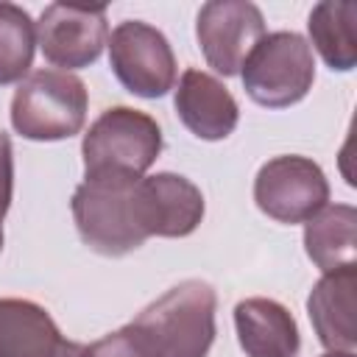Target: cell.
I'll return each instance as SVG.
<instances>
[{
    "label": "cell",
    "instance_id": "obj_1",
    "mask_svg": "<svg viewBox=\"0 0 357 357\" xmlns=\"http://www.w3.org/2000/svg\"><path fill=\"white\" fill-rule=\"evenodd\" d=\"M218 293L204 279H184L151 301L131 324L156 357H206L215 343Z\"/></svg>",
    "mask_w": 357,
    "mask_h": 357
},
{
    "label": "cell",
    "instance_id": "obj_2",
    "mask_svg": "<svg viewBox=\"0 0 357 357\" xmlns=\"http://www.w3.org/2000/svg\"><path fill=\"white\" fill-rule=\"evenodd\" d=\"M162 153L159 123L131 106H112L98 114L81 139L84 178L139 181Z\"/></svg>",
    "mask_w": 357,
    "mask_h": 357
},
{
    "label": "cell",
    "instance_id": "obj_3",
    "mask_svg": "<svg viewBox=\"0 0 357 357\" xmlns=\"http://www.w3.org/2000/svg\"><path fill=\"white\" fill-rule=\"evenodd\" d=\"M89 95L78 75L64 70L28 73L11 98V126L20 137L33 142H56L75 137L86 123Z\"/></svg>",
    "mask_w": 357,
    "mask_h": 357
},
{
    "label": "cell",
    "instance_id": "obj_4",
    "mask_svg": "<svg viewBox=\"0 0 357 357\" xmlns=\"http://www.w3.org/2000/svg\"><path fill=\"white\" fill-rule=\"evenodd\" d=\"M245 95L265 109H287L307 98L315 81V56L296 31L265 33L240 67Z\"/></svg>",
    "mask_w": 357,
    "mask_h": 357
},
{
    "label": "cell",
    "instance_id": "obj_5",
    "mask_svg": "<svg viewBox=\"0 0 357 357\" xmlns=\"http://www.w3.org/2000/svg\"><path fill=\"white\" fill-rule=\"evenodd\" d=\"M134 184L128 178H84L70 201L78 237L103 257H126L148 237L139 229L134 206Z\"/></svg>",
    "mask_w": 357,
    "mask_h": 357
},
{
    "label": "cell",
    "instance_id": "obj_6",
    "mask_svg": "<svg viewBox=\"0 0 357 357\" xmlns=\"http://www.w3.org/2000/svg\"><path fill=\"white\" fill-rule=\"evenodd\" d=\"M106 45L112 73L131 95L162 98L176 86V56L159 28L142 20H123Z\"/></svg>",
    "mask_w": 357,
    "mask_h": 357
},
{
    "label": "cell",
    "instance_id": "obj_7",
    "mask_svg": "<svg viewBox=\"0 0 357 357\" xmlns=\"http://www.w3.org/2000/svg\"><path fill=\"white\" fill-rule=\"evenodd\" d=\"M254 201L276 223H307L329 201V181L318 162L284 153L268 159L254 178Z\"/></svg>",
    "mask_w": 357,
    "mask_h": 357
},
{
    "label": "cell",
    "instance_id": "obj_8",
    "mask_svg": "<svg viewBox=\"0 0 357 357\" xmlns=\"http://www.w3.org/2000/svg\"><path fill=\"white\" fill-rule=\"evenodd\" d=\"M195 36L206 64L223 75H240L243 61L265 36V17L248 0H209L195 20Z\"/></svg>",
    "mask_w": 357,
    "mask_h": 357
},
{
    "label": "cell",
    "instance_id": "obj_9",
    "mask_svg": "<svg viewBox=\"0 0 357 357\" xmlns=\"http://www.w3.org/2000/svg\"><path fill=\"white\" fill-rule=\"evenodd\" d=\"M109 42L106 6L50 3L36 22V45L53 67L81 70L100 59Z\"/></svg>",
    "mask_w": 357,
    "mask_h": 357
},
{
    "label": "cell",
    "instance_id": "obj_10",
    "mask_svg": "<svg viewBox=\"0 0 357 357\" xmlns=\"http://www.w3.org/2000/svg\"><path fill=\"white\" fill-rule=\"evenodd\" d=\"M137 220L145 237H187L204 220L201 190L178 173L142 176L134 184Z\"/></svg>",
    "mask_w": 357,
    "mask_h": 357
},
{
    "label": "cell",
    "instance_id": "obj_11",
    "mask_svg": "<svg viewBox=\"0 0 357 357\" xmlns=\"http://www.w3.org/2000/svg\"><path fill=\"white\" fill-rule=\"evenodd\" d=\"M173 106L184 128L206 142L226 139L240 120V106L229 92V86L220 78L195 67L181 73Z\"/></svg>",
    "mask_w": 357,
    "mask_h": 357
},
{
    "label": "cell",
    "instance_id": "obj_12",
    "mask_svg": "<svg viewBox=\"0 0 357 357\" xmlns=\"http://www.w3.org/2000/svg\"><path fill=\"white\" fill-rule=\"evenodd\" d=\"M53 315L31 298H0V357H75Z\"/></svg>",
    "mask_w": 357,
    "mask_h": 357
},
{
    "label": "cell",
    "instance_id": "obj_13",
    "mask_svg": "<svg viewBox=\"0 0 357 357\" xmlns=\"http://www.w3.org/2000/svg\"><path fill=\"white\" fill-rule=\"evenodd\" d=\"M354 290L357 268H340L324 273L307 298V315L318 335V343L326 351H354L357 326H354Z\"/></svg>",
    "mask_w": 357,
    "mask_h": 357
},
{
    "label": "cell",
    "instance_id": "obj_14",
    "mask_svg": "<svg viewBox=\"0 0 357 357\" xmlns=\"http://www.w3.org/2000/svg\"><path fill=\"white\" fill-rule=\"evenodd\" d=\"M234 329L245 357H298V324L290 310L273 298L251 296L237 301Z\"/></svg>",
    "mask_w": 357,
    "mask_h": 357
},
{
    "label": "cell",
    "instance_id": "obj_15",
    "mask_svg": "<svg viewBox=\"0 0 357 357\" xmlns=\"http://www.w3.org/2000/svg\"><path fill=\"white\" fill-rule=\"evenodd\" d=\"M357 209L351 204H326L304 223V251L321 273L354 265Z\"/></svg>",
    "mask_w": 357,
    "mask_h": 357
},
{
    "label": "cell",
    "instance_id": "obj_16",
    "mask_svg": "<svg viewBox=\"0 0 357 357\" xmlns=\"http://www.w3.org/2000/svg\"><path fill=\"white\" fill-rule=\"evenodd\" d=\"M310 39L332 73H349L357 64V3L324 0L307 17Z\"/></svg>",
    "mask_w": 357,
    "mask_h": 357
},
{
    "label": "cell",
    "instance_id": "obj_17",
    "mask_svg": "<svg viewBox=\"0 0 357 357\" xmlns=\"http://www.w3.org/2000/svg\"><path fill=\"white\" fill-rule=\"evenodd\" d=\"M36 22L17 3H0V86L20 84L33 64Z\"/></svg>",
    "mask_w": 357,
    "mask_h": 357
},
{
    "label": "cell",
    "instance_id": "obj_18",
    "mask_svg": "<svg viewBox=\"0 0 357 357\" xmlns=\"http://www.w3.org/2000/svg\"><path fill=\"white\" fill-rule=\"evenodd\" d=\"M75 357H156V351L134 324H126L92 343H81Z\"/></svg>",
    "mask_w": 357,
    "mask_h": 357
},
{
    "label": "cell",
    "instance_id": "obj_19",
    "mask_svg": "<svg viewBox=\"0 0 357 357\" xmlns=\"http://www.w3.org/2000/svg\"><path fill=\"white\" fill-rule=\"evenodd\" d=\"M11 190H14V159H11V142L8 134L0 131V220L6 218L11 206Z\"/></svg>",
    "mask_w": 357,
    "mask_h": 357
},
{
    "label": "cell",
    "instance_id": "obj_20",
    "mask_svg": "<svg viewBox=\"0 0 357 357\" xmlns=\"http://www.w3.org/2000/svg\"><path fill=\"white\" fill-rule=\"evenodd\" d=\"M321 357H357L354 351H324Z\"/></svg>",
    "mask_w": 357,
    "mask_h": 357
},
{
    "label": "cell",
    "instance_id": "obj_21",
    "mask_svg": "<svg viewBox=\"0 0 357 357\" xmlns=\"http://www.w3.org/2000/svg\"><path fill=\"white\" fill-rule=\"evenodd\" d=\"M0 251H3V220H0Z\"/></svg>",
    "mask_w": 357,
    "mask_h": 357
}]
</instances>
